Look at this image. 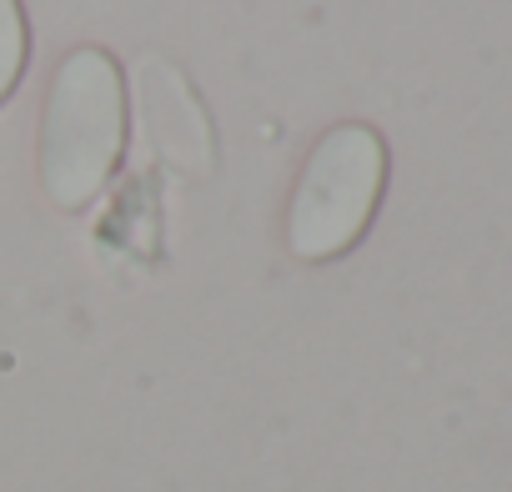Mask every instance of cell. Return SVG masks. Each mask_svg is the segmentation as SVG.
I'll use <instances>...</instances> for the list:
<instances>
[{
	"instance_id": "cell-3",
	"label": "cell",
	"mask_w": 512,
	"mask_h": 492,
	"mask_svg": "<svg viewBox=\"0 0 512 492\" xmlns=\"http://www.w3.org/2000/svg\"><path fill=\"white\" fill-rule=\"evenodd\" d=\"M31 61V21H26V0H0V111L26 81Z\"/></svg>"
},
{
	"instance_id": "cell-1",
	"label": "cell",
	"mask_w": 512,
	"mask_h": 492,
	"mask_svg": "<svg viewBox=\"0 0 512 492\" xmlns=\"http://www.w3.org/2000/svg\"><path fill=\"white\" fill-rule=\"evenodd\" d=\"M131 101L126 71L106 46H71L41 101L36 126V176L56 211L76 216L106 196L126 161Z\"/></svg>"
},
{
	"instance_id": "cell-2",
	"label": "cell",
	"mask_w": 512,
	"mask_h": 492,
	"mask_svg": "<svg viewBox=\"0 0 512 492\" xmlns=\"http://www.w3.org/2000/svg\"><path fill=\"white\" fill-rule=\"evenodd\" d=\"M387 171H392V151L377 126L367 121L327 126L302 156L297 181L287 191V211H282L287 252L307 267H327L347 257L382 211Z\"/></svg>"
}]
</instances>
